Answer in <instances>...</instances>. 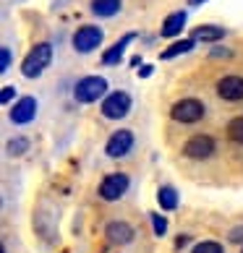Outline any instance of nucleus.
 Masks as SVG:
<instances>
[{"instance_id":"obj_1","label":"nucleus","mask_w":243,"mask_h":253,"mask_svg":"<svg viewBox=\"0 0 243 253\" xmlns=\"http://www.w3.org/2000/svg\"><path fill=\"white\" fill-rule=\"evenodd\" d=\"M50 60H52V44L40 42V44H34V47L29 50V55L24 58L21 73L26 79H37V76H42V71L50 65Z\"/></svg>"},{"instance_id":"obj_2","label":"nucleus","mask_w":243,"mask_h":253,"mask_svg":"<svg viewBox=\"0 0 243 253\" xmlns=\"http://www.w3.org/2000/svg\"><path fill=\"white\" fill-rule=\"evenodd\" d=\"M107 91V81L102 76H87L81 79L76 86H73V99L81 102V105H89V102H97L102 94Z\"/></svg>"},{"instance_id":"obj_3","label":"nucleus","mask_w":243,"mask_h":253,"mask_svg":"<svg viewBox=\"0 0 243 253\" xmlns=\"http://www.w3.org/2000/svg\"><path fill=\"white\" fill-rule=\"evenodd\" d=\"M99 110L107 120H120V118H126L128 110H131V97L126 94V91H113V94L105 97Z\"/></svg>"},{"instance_id":"obj_4","label":"nucleus","mask_w":243,"mask_h":253,"mask_svg":"<svg viewBox=\"0 0 243 253\" xmlns=\"http://www.w3.org/2000/svg\"><path fill=\"white\" fill-rule=\"evenodd\" d=\"M128 175L126 172H113V175H107L105 180L99 183V199H105V201H118L120 196H123L128 191Z\"/></svg>"},{"instance_id":"obj_5","label":"nucleus","mask_w":243,"mask_h":253,"mask_svg":"<svg viewBox=\"0 0 243 253\" xmlns=\"http://www.w3.org/2000/svg\"><path fill=\"white\" fill-rule=\"evenodd\" d=\"M170 115H173V120H178V123H196V120L204 118V105L199 99H181L173 105Z\"/></svg>"},{"instance_id":"obj_6","label":"nucleus","mask_w":243,"mask_h":253,"mask_svg":"<svg viewBox=\"0 0 243 253\" xmlns=\"http://www.w3.org/2000/svg\"><path fill=\"white\" fill-rule=\"evenodd\" d=\"M102 44V29L99 26H81V29L73 34V47L76 52H92Z\"/></svg>"},{"instance_id":"obj_7","label":"nucleus","mask_w":243,"mask_h":253,"mask_svg":"<svg viewBox=\"0 0 243 253\" xmlns=\"http://www.w3.org/2000/svg\"><path fill=\"white\" fill-rule=\"evenodd\" d=\"M131 149H134V133L131 130H115L113 136L107 138V144H105V152H107V157H113V159H118V157H126Z\"/></svg>"},{"instance_id":"obj_8","label":"nucleus","mask_w":243,"mask_h":253,"mask_svg":"<svg viewBox=\"0 0 243 253\" xmlns=\"http://www.w3.org/2000/svg\"><path fill=\"white\" fill-rule=\"evenodd\" d=\"M183 154L189 159H209L214 154V141L209 136H194V138L186 141Z\"/></svg>"},{"instance_id":"obj_9","label":"nucleus","mask_w":243,"mask_h":253,"mask_svg":"<svg viewBox=\"0 0 243 253\" xmlns=\"http://www.w3.org/2000/svg\"><path fill=\"white\" fill-rule=\"evenodd\" d=\"M34 115H37V99H34V97H21V99L13 105V110H11V120H13L16 126L32 123Z\"/></svg>"},{"instance_id":"obj_10","label":"nucleus","mask_w":243,"mask_h":253,"mask_svg":"<svg viewBox=\"0 0 243 253\" xmlns=\"http://www.w3.org/2000/svg\"><path fill=\"white\" fill-rule=\"evenodd\" d=\"M217 94L228 102L243 99V76H225L217 81Z\"/></svg>"},{"instance_id":"obj_11","label":"nucleus","mask_w":243,"mask_h":253,"mask_svg":"<svg viewBox=\"0 0 243 253\" xmlns=\"http://www.w3.org/2000/svg\"><path fill=\"white\" fill-rule=\"evenodd\" d=\"M105 235L110 243H115V246H126V243L134 240V227H131L128 222H110L105 227Z\"/></svg>"},{"instance_id":"obj_12","label":"nucleus","mask_w":243,"mask_h":253,"mask_svg":"<svg viewBox=\"0 0 243 253\" xmlns=\"http://www.w3.org/2000/svg\"><path fill=\"white\" fill-rule=\"evenodd\" d=\"M183 24H186V13L183 11H175L165 18V24H162V37H175V34H181L183 32Z\"/></svg>"},{"instance_id":"obj_13","label":"nucleus","mask_w":243,"mask_h":253,"mask_svg":"<svg viewBox=\"0 0 243 253\" xmlns=\"http://www.w3.org/2000/svg\"><path fill=\"white\" fill-rule=\"evenodd\" d=\"M225 37V29L222 26H196L194 29V42L201 40V42H217Z\"/></svg>"},{"instance_id":"obj_14","label":"nucleus","mask_w":243,"mask_h":253,"mask_svg":"<svg viewBox=\"0 0 243 253\" xmlns=\"http://www.w3.org/2000/svg\"><path fill=\"white\" fill-rule=\"evenodd\" d=\"M131 40H134V34H126V37H123V40H120V42H115L113 47H110V50H107L105 55H102V63H105V65L120 63V58H123V50H126V44H128Z\"/></svg>"},{"instance_id":"obj_15","label":"nucleus","mask_w":243,"mask_h":253,"mask_svg":"<svg viewBox=\"0 0 243 253\" xmlns=\"http://www.w3.org/2000/svg\"><path fill=\"white\" fill-rule=\"evenodd\" d=\"M120 11V0H92V13H97L102 18L115 16Z\"/></svg>"},{"instance_id":"obj_16","label":"nucleus","mask_w":243,"mask_h":253,"mask_svg":"<svg viewBox=\"0 0 243 253\" xmlns=\"http://www.w3.org/2000/svg\"><path fill=\"white\" fill-rule=\"evenodd\" d=\"M157 201H160V206L165 211H173L175 206H178V193H175V188H170V185H162V188L157 191Z\"/></svg>"},{"instance_id":"obj_17","label":"nucleus","mask_w":243,"mask_h":253,"mask_svg":"<svg viewBox=\"0 0 243 253\" xmlns=\"http://www.w3.org/2000/svg\"><path fill=\"white\" fill-rule=\"evenodd\" d=\"M189 50H194V40H181V42H173L170 47H167V50L162 52V60H170V58H175V55H183V52H189Z\"/></svg>"},{"instance_id":"obj_18","label":"nucleus","mask_w":243,"mask_h":253,"mask_svg":"<svg viewBox=\"0 0 243 253\" xmlns=\"http://www.w3.org/2000/svg\"><path fill=\"white\" fill-rule=\"evenodd\" d=\"M191 253H225V248H222L217 240H201L191 248Z\"/></svg>"},{"instance_id":"obj_19","label":"nucleus","mask_w":243,"mask_h":253,"mask_svg":"<svg viewBox=\"0 0 243 253\" xmlns=\"http://www.w3.org/2000/svg\"><path fill=\"white\" fill-rule=\"evenodd\" d=\"M228 136H230L236 144H243V115L228 123Z\"/></svg>"},{"instance_id":"obj_20","label":"nucleus","mask_w":243,"mask_h":253,"mask_svg":"<svg viewBox=\"0 0 243 253\" xmlns=\"http://www.w3.org/2000/svg\"><path fill=\"white\" fill-rule=\"evenodd\" d=\"M26 149H29V141H26V138H13V141L8 144V154L18 157V154H24Z\"/></svg>"},{"instance_id":"obj_21","label":"nucleus","mask_w":243,"mask_h":253,"mask_svg":"<svg viewBox=\"0 0 243 253\" xmlns=\"http://www.w3.org/2000/svg\"><path fill=\"white\" fill-rule=\"evenodd\" d=\"M152 217V227H154V235H165L167 232V219L160 217V214H149Z\"/></svg>"},{"instance_id":"obj_22","label":"nucleus","mask_w":243,"mask_h":253,"mask_svg":"<svg viewBox=\"0 0 243 253\" xmlns=\"http://www.w3.org/2000/svg\"><path fill=\"white\" fill-rule=\"evenodd\" d=\"M8 68H11V50H8V47H3V55H0V71H8Z\"/></svg>"},{"instance_id":"obj_23","label":"nucleus","mask_w":243,"mask_h":253,"mask_svg":"<svg viewBox=\"0 0 243 253\" xmlns=\"http://www.w3.org/2000/svg\"><path fill=\"white\" fill-rule=\"evenodd\" d=\"M16 97V89L13 86H3V94H0V99H3V105H8V102H11Z\"/></svg>"},{"instance_id":"obj_24","label":"nucleus","mask_w":243,"mask_h":253,"mask_svg":"<svg viewBox=\"0 0 243 253\" xmlns=\"http://www.w3.org/2000/svg\"><path fill=\"white\" fill-rule=\"evenodd\" d=\"M230 240L241 243V240H243V227H236V230H230Z\"/></svg>"},{"instance_id":"obj_25","label":"nucleus","mask_w":243,"mask_h":253,"mask_svg":"<svg viewBox=\"0 0 243 253\" xmlns=\"http://www.w3.org/2000/svg\"><path fill=\"white\" fill-rule=\"evenodd\" d=\"M201 3H207V0H189V5H201Z\"/></svg>"},{"instance_id":"obj_26","label":"nucleus","mask_w":243,"mask_h":253,"mask_svg":"<svg viewBox=\"0 0 243 253\" xmlns=\"http://www.w3.org/2000/svg\"><path fill=\"white\" fill-rule=\"evenodd\" d=\"M241 253H243V251H241Z\"/></svg>"}]
</instances>
